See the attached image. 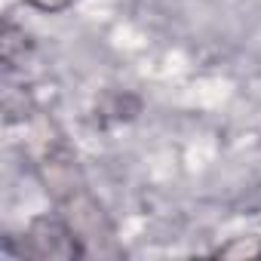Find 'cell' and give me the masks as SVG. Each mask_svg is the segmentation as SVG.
Returning a JSON list of instances; mask_svg holds the SVG:
<instances>
[{"label":"cell","mask_w":261,"mask_h":261,"mask_svg":"<svg viewBox=\"0 0 261 261\" xmlns=\"http://www.w3.org/2000/svg\"><path fill=\"white\" fill-rule=\"evenodd\" d=\"M74 0H25V7L43 13V16H56V13H65Z\"/></svg>","instance_id":"3957f363"},{"label":"cell","mask_w":261,"mask_h":261,"mask_svg":"<svg viewBox=\"0 0 261 261\" xmlns=\"http://www.w3.org/2000/svg\"><path fill=\"white\" fill-rule=\"evenodd\" d=\"M16 255L34 261H71V258H86V246L62 215H37L19 237Z\"/></svg>","instance_id":"6da1fadb"},{"label":"cell","mask_w":261,"mask_h":261,"mask_svg":"<svg viewBox=\"0 0 261 261\" xmlns=\"http://www.w3.org/2000/svg\"><path fill=\"white\" fill-rule=\"evenodd\" d=\"M28 53V37L25 28H19L13 19H4V31H0V59H4V68L13 71L25 62Z\"/></svg>","instance_id":"7a4b0ae2"}]
</instances>
